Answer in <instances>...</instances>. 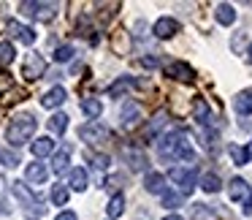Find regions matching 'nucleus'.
<instances>
[{
	"mask_svg": "<svg viewBox=\"0 0 252 220\" xmlns=\"http://www.w3.org/2000/svg\"><path fill=\"white\" fill-rule=\"evenodd\" d=\"M160 158L163 160H192V144L185 131H171L160 139Z\"/></svg>",
	"mask_w": 252,
	"mask_h": 220,
	"instance_id": "f257e3e1",
	"label": "nucleus"
},
{
	"mask_svg": "<svg viewBox=\"0 0 252 220\" xmlns=\"http://www.w3.org/2000/svg\"><path fill=\"white\" fill-rule=\"evenodd\" d=\"M35 128H38V120H35L33 114L14 117V120L8 122V128H6V142L11 144V147H22V144H28L30 139H33Z\"/></svg>",
	"mask_w": 252,
	"mask_h": 220,
	"instance_id": "f03ea898",
	"label": "nucleus"
},
{
	"mask_svg": "<svg viewBox=\"0 0 252 220\" xmlns=\"http://www.w3.org/2000/svg\"><path fill=\"white\" fill-rule=\"evenodd\" d=\"M11 193L22 201V207H25V215H28V220H38V218H44V204L38 201V196H35L33 190L28 187V182H22V180H14L11 182Z\"/></svg>",
	"mask_w": 252,
	"mask_h": 220,
	"instance_id": "7ed1b4c3",
	"label": "nucleus"
},
{
	"mask_svg": "<svg viewBox=\"0 0 252 220\" xmlns=\"http://www.w3.org/2000/svg\"><path fill=\"white\" fill-rule=\"evenodd\" d=\"M19 8H22L25 17L38 19V22H52L57 11L55 3H35V0H25V3H19Z\"/></svg>",
	"mask_w": 252,
	"mask_h": 220,
	"instance_id": "20e7f679",
	"label": "nucleus"
},
{
	"mask_svg": "<svg viewBox=\"0 0 252 220\" xmlns=\"http://www.w3.org/2000/svg\"><path fill=\"white\" fill-rule=\"evenodd\" d=\"M228 196H230V201L244 204V215H252V187L247 185V180H241V177L230 180L228 182Z\"/></svg>",
	"mask_w": 252,
	"mask_h": 220,
	"instance_id": "39448f33",
	"label": "nucleus"
},
{
	"mask_svg": "<svg viewBox=\"0 0 252 220\" xmlns=\"http://www.w3.org/2000/svg\"><path fill=\"white\" fill-rule=\"evenodd\" d=\"M168 180L176 182V185L182 187V193H187L190 196L192 190H195V169H187V166H176V169L168 171Z\"/></svg>",
	"mask_w": 252,
	"mask_h": 220,
	"instance_id": "423d86ee",
	"label": "nucleus"
},
{
	"mask_svg": "<svg viewBox=\"0 0 252 220\" xmlns=\"http://www.w3.org/2000/svg\"><path fill=\"white\" fill-rule=\"evenodd\" d=\"M46 71V60L38 55V52H30L28 57H25L22 63V76L28 79V82H35V79H41Z\"/></svg>",
	"mask_w": 252,
	"mask_h": 220,
	"instance_id": "0eeeda50",
	"label": "nucleus"
},
{
	"mask_svg": "<svg viewBox=\"0 0 252 220\" xmlns=\"http://www.w3.org/2000/svg\"><path fill=\"white\" fill-rule=\"evenodd\" d=\"M111 131L106 125H100V122H87V125L79 128V139L87 144H100V142H109Z\"/></svg>",
	"mask_w": 252,
	"mask_h": 220,
	"instance_id": "6e6552de",
	"label": "nucleus"
},
{
	"mask_svg": "<svg viewBox=\"0 0 252 220\" xmlns=\"http://www.w3.org/2000/svg\"><path fill=\"white\" fill-rule=\"evenodd\" d=\"M122 158L127 160V166H130L133 171H144L149 166L147 160V152H144V147H136V144H127L125 149H122Z\"/></svg>",
	"mask_w": 252,
	"mask_h": 220,
	"instance_id": "1a4fd4ad",
	"label": "nucleus"
},
{
	"mask_svg": "<svg viewBox=\"0 0 252 220\" xmlns=\"http://www.w3.org/2000/svg\"><path fill=\"white\" fill-rule=\"evenodd\" d=\"M138 120H141V106L136 104V101H125L122 104V111H120V122L125 131H130V128L138 125Z\"/></svg>",
	"mask_w": 252,
	"mask_h": 220,
	"instance_id": "9d476101",
	"label": "nucleus"
},
{
	"mask_svg": "<svg viewBox=\"0 0 252 220\" xmlns=\"http://www.w3.org/2000/svg\"><path fill=\"white\" fill-rule=\"evenodd\" d=\"M6 30L19 41V44H25V46H33L35 44V30L28 28V25H22V22H17V19H11V22L6 25Z\"/></svg>",
	"mask_w": 252,
	"mask_h": 220,
	"instance_id": "9b49d317",
	"label": "nucleus"
},
{
	"mask_svg": "<svg viewBox=\"0 0 252 220\" xmlns=\"http://www.w3.org/2000/svg\"><path fill=\"white\" fill-rule=\"evenodd\" d=\"M163 71H165V76L176 79V82H192V79H195V71H192L187 63H179V60H176V63H168Z\"/></svg>",
	"mask_w": 252,
	"mask_h": 220,
	"instance_id": "f8f14e48",
	"label": "nucleus"
},
{
	"mask_svg": "<svg viewBox=\"0 0 252 220\" xmlns=\"http://www.w3.org/2000/svg\"><path fill=\"white\" fill-rule=\"evenodd\" d=\"M176 33H179V22L174 17H160L155 22V36L158 38H174Z\"/></svg>",
	"mask_w": 252,
	"mask_h": 220,
	"instance_id": "ddd939ff",
	"label": "nucleus"
},
{
	"mask_svg": "<svg viewBox=\"0 0 252 220\" xmlns=\"http://www.w3.org/2000/svg\"><path fill=\"white\" fill-rule=\"evenodd\" d=\"M65 98H68V93H65V87H52V90H46L44 93V98H41V106L44 109H57V106H63L65 104Z\"/></svg>",
	"mask_w": 252,
	"mask_h": 220,
	"instance_id": "4468645a",
	"label": "nucleus"
},
{
	"mask_svg": "<svg viewBox=\"0 0 252 220\" xmlns=\"http://www.w3.org/2000/svg\"><path fill=\"white\" fill-rule=\"evenodd\" d=\"M192 117H195L201 125H212V122H214V114H212V109H209V104L203 98L192 101Z\"/></svg>",
	"mask_w": 252,
	"mask_h": 220,
	"instance_id": "2eb2a0df",
	"label": "nucleus"
},
{
	"mask_svg": "<svg viewBox=\"0 0 252 220\" xmlns=\"http://www.w3.org/2000/svg\"><path fill=\"white\" fill-rule=\"evenodd\" d=\"M46 177H49V169L44 163H28V169H25V180L30 185H41V182H46Z\"/></svg>",
	"mask_w": 252,
	"mask_h": 220,
	"instance_id": "dca6fc26",
	"label": "nucleus"
},
{
	"mask_svg": "<svg viewBox=\"0 0 252 220\" xmlns=\"http://www.w3.org/2000/svg\"><path fill=\"white\" fill-rule=\"evenodd\" d=\"M68 163H71V147L63 144L60 152H55V158H52V171H55V174H65Z\"/></svg>",
	"mask_w": 252,
	"mask_h": 220,
	"instance_id": "f3484780",
	"label": "nucleus"
},
{
	"mask_svg": "<svg viewBox=\"0 0 252 220\" xmlns=\"http://www.w3.org/2000/svg\"><path fill=\"white\" fill-rule=\"evenodd\" d=\"M30 152H33L35 158H46V155H52V152H55V139H52V136L35 139V142L30 144Z\"/></svg>",
	"mask_w": 252,
	"mask_h": 220,
	"instance_id": "a211bd4d",
	"label": "nucleus"
},
{
	"mask_svg": "<svg viewBox=\"0 0 252 220\" xmlns=\"http://www.w3.org/2000/svg\"><path fill=\"white\" fill-rule=\"evenodd\" d=\"M214 19H217L220 25H225V28H230V25L236 22V8L230 6V3H220V6L214 8Z\"/></svg>",
	"mask_w": 252,
	"mask_h": 220,
	"instance_id": "6ab92c4d",
	"label": "nucleus"
},
{
	"mask_svg": "<svg viewBox=\"0 0 252 220\" xmlns=\"http://www.w3.org/2000/svg\"><path fill=\"white\" fill-rule=\"evenodd\" d=\"M87 185H90L87 171H84V169H71V174H68V187H71V190L84 193V190H87Z\"/></svg>",
	"mask_w": 252,
	"mask_h": 220,
	"instance_id": "aec40b11",
	"label": "nucleus"
},
{
	"mask_svg": "<svg viewBox=\"0 0 252 220\" xmlns=\"http://www.w3.org/2000/svg\"><path fill=\"white\" fill-rule=\"evenodd\" d=\"M144 187H147V193H160V196H163L165 190H168V187H165V174H147L144 177Z\"/></svg>",
	"mask_w": 252,
	"mask_h": 220,
	"instance_id": "412c9836",
	"label": "nucleus"
},
{
	"mask_svg": "<svg viewBox=\"0 0 252 220\" xmlns=\"http://www.w3.org/2000/svg\"><path fill=\"white\" fill-rule=\"evenodd\" d=\"M233 109L239 114H252V90H241L233 98Z\"/></svg>",
	"mask_w": 252,
	"mask_h": 220,
	"instance_id": "4be33fe9",
	"label": "nucleus"
},
{
	"mask_svg": "<svg viewBox=\"0 0 252 220\" xmlns=\"http://www.w3.org/2000/svg\"><path fill=\"white\" fill-rule=\"evenodd\" d=\"M122 212H125V196H122V193H114V196L109 198L106 215H109V220H114V218H120Z\"/></svg>",
	"mask_w": 252,
	"mask_h": 220,
	"instance_id": "5701e85b",
	"label": "nucleus"
},
{
	"mask_svg": "<svg viewBox=\"0 0 252 220\" xmlns=\"http://www.w3.org/2000/svg\"><path fill=\"white\" fill-rule=\"evenodd\" d=\"M130 87H138L136 79H130V76H120V79H117V82L109 87V95H122V93H127Z\"/></svg>",
	"mask_w": 252,
	"mask_h": 220,
	"instance_id": "b1692460",
	"label": "nucleus"
},
{
	"mask_svg": "<svg viewBox=\"0 0 252 220\" xmlns=\"http://www.w3.org/2000/svg\"><path fill=\"white\" fill-rule=\"evenodd\" d=\"M65 128H68V114L57 111V114H52V117H49V131H52V133L63 136V133H65Z\"/></svg>",
	"mask_w": 252,
	"mask_h": 220,
	"instance_id": "393cba45",
	"label": "nucleus"
},
{
	"mask_svg": "<svg viewBox=\"0 0 252 220\" xmlns=\"http://www.w3.org/2000/svg\"><path fill=\"white\" fill-rule=\"evenodd\" d=\"M82 111L90 117V120H95V117H100L103 106H100V101H98V98H84V101H82Z\"/></svg>",
	"mask_w": 252,
	"mask_h": 220,
	"instance_id": "a878e982",
	"label": "nucleus"
},
{
	"mask_svg": "<svg viewBox=\"0 0 252 220\" xmlns=\"http://www.w3.org/2000/svg\"><path fill=\"white\" fill-rule=\"evenodd\" d=\"M0 163L6 166V169H17L22 160H19V152H17V149H6V147H3V149H0Z\"/></svg>",
	"mask_w": 252,
	"mask_h": 220,
	"instance_id": "bb28decb",
	"label": "nucleus"
},
{
	"mask_svg": "<svg viewBox=\"0 0 252 220\" xmlns=\"http://www.w3.org/2000/svg\"><path fill=\"white\" fill-rule=\"evenodd\" d=\"M14 57H17V49H14L11 41H0V66L14 63Z\"/></svg>",
	"mask_w": 252,
	"mask_h": 220,
	"instance_id": "cd10ccee",
	"label": "nucleus"
},
{
	"mask_svg": "<svg viewBox=\"0 0 252 220\" xmlns=\"http://www.w3.org/2000/svg\"><path fill=\"white\" fill-rule=\"evenodd\" d=\"M201 187H203L206 193H220V190H222V182H220L217 174H203Z\"/></svg>",
	"mask_w": 252,
	"mask_h": 220,
	"instance_id": "c85d7f7f",
	"label": "nucleus"
},
{
	"mask_svg": "<svg viewBox=\"0 0 252 220\" xmlns=\"http://www.w3.org/2000/svg\"><path fill=\"white\" fill-rule=\"evenodd\" d=\"M52 204L65 207V204H68V185H60V182H57V185L52 187Z\"/></svg>",
	"mask_w": 252,
	"mask_h": 220,
	"instance_id": "c756f323",
	"label": "nucleus"
},
{
	"mask_svg": "<svg viewBox=\"0 0 252 220\" xmlns=\"http://www.w3.org/2000/svg\"><path fill=\"white\" fill-rule=\"evenodd\" d=\"M87 160H90V166H93V169H98V171L109 169V155H98V152H93V149H90Z\"/></svg>",
	"mask_w": 252,
	"mask_h": 220,
	"instance_id": "7c9ffc66",
	"label": "nucleus"
},
{
	"mask_svg": "<svg viewBox=\"0 0 252 220\" xmlns=\"http://www.w3.org/2000/svg\"><path fill=\"white\" fill-rule=\"evenodd\" d=\"M73 55H76V49H73L71 44H63V46H57V49H55V60H57V63L73 60Z\"/></svg>",
	"mask_w": 252,
	"mask_h": 220,
	"instance_id": "2f4dec72",
	"label": "nucleus"
},
{
	"mask_svg": "<svg viewBox=\"0 0 252 220\" xmlns=\"http://www.w3.org/2000/svg\"><path fill=\"white\" fill-rule=\"evenodd\" d=\"M228 152H230V158H233V163H236V166H244V163H247V152H244V147H239V144H230Z\"/></svg>",
	"mask_w": 252,
	"mask_h": 220,
	"instance_id": "473e14b6",
	"label": "nucleus"
},
{
	"mask_svg": "<svg viewBox=\"0 0 252 220\" xmlns=\"http://www.w3.org/2000/svg\"><path fill=\"white\" fill-rule=\"evenodd\" d=\"M179 204H182V196H176V193H171V190H165V193H163V207L176 209Z\"/></svg>",
	"mask_w": 252,
	"mask_h": 220,
	"instance_id": "72a5a7b5",
	"label": "nucleus"
},
{
	"mask_svg": "<svg viewBox=\"0 0 252 220\" xmlns=\"http://www.w3.org/2000/svg\"><path fill=\"white\" fill-rule=\"evenodd\" d=\"M55 220H79V215H76V212H71V209H65V212H60Z\"/></svg>",
	"mask_w": 252,
	"mask_h": 220,
	"instance_id": "f704fd0d",
	"label": "nucleus"
},
{
	"mask_svg": "<svg viewBox=\"0 0 252 220\" xmlns=\"http://www.w3.org/2000/svg\"><path fill=\"white\" fill-rule=\"evenodd\" d=\"M158 63H160L158 57H141V66H144V68H155Z\"/></svg>",
	"mask_w": 252,
	"mask_h": 220,
	"instance_id": "c9c22d12",
	"label": "nucleus"
},
{
	"mask_svg": "<svg viewBox=\"0 0 252 220\" xmlns=\"http://www.w3.org/2000/svg\"><path fill=\"white\" fill-rule=\"evenodd\" d=\"M244 152H247V160H250V158H252V139H250V144L244 147Z\"/></svg>",
	"mask_w": 252,
	"mask_h": 220,
	"instance_id": "e433bc0d",
	"label": "nucleus"
},
{
	"mask_svg": "<svg viewBox=\"0 0 252 220\" xmlns=\"http://www.w3.org/2000/svg\"><path fill=\"white\" fill-rule=\"evenodd\" d=\"M163 220H185V218H182V215H165Z\"/></svg>",
	"mask_w": 252,
	"mask_h": 220,
	"instance_id": "4c0bfd02",
	"label": "nucleus"
},
{
	"mask_svg": "<svg viewBox=\"0 0 252 220\" xmlns=\"http://www.w3.org/2000/svg\"><path fill=\"white\" fill-rule=\"evenodd\" d=\"M247 57H250V63H252V44H250V49H247Z\"/></svg>",
	"mask_w": 252,
	"mask_h": 220,
	"instance_id": "58836bf2",
	"label": "nucleus"
}]
</instances>
